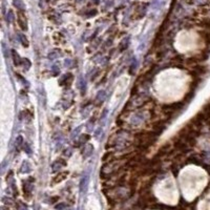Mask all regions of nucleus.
<instances>
[{
    "label": "nucleus",
    "mask_w": 210,
    "mask_h": 210,
    "mask_svg": "<svg viewBox=\"0 0 210 210\" xmlns=\"http://www.w3.org/2000/svg\"><path fill=\"white\" fill-rule=\"evenodd\" d=\"M204 34V38H205V40L208 42V43H210V32H208V33H203Z\"/></svg>",
    "instance_id": "nucleus-2"
},
{
    "label": "nucleus",
    "mask_w": 210,
    "mask_h": 210,
    "mask_svg": "<svg viewBox=\"0 0 210 210\" xmlns=\"http://www.w3.org/2000/svg\"><path fill=\"white\" fill-rule=\"evenodd\" d=\"M201 24L203 26H205V28H210V18H208V19H204L203 21H202Z\"/></svg>",
    "instance_id": "nucleus-1"
}]
</instances>
